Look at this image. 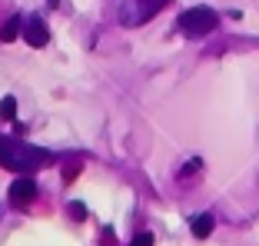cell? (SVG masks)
I'll return each mask as SVG.
<instances>
[{"label":"cell","mask_w":259,"mask_h":246,"mask_svg":"<svg viewBox=\"0 0 259 246\" xmlns=\"http://www.w3.org/2000/svg\"><path fill=\"white\" fill-rule=\"evenodd\" d=\"M54 156L47 150H37V146H27V143H17L10 137H0V167L7 170H37L44 163H50Z\"/></svg>","instance_id":"obj_1"},{"label":"cell","mask_w":259,"mask_h":246,"mask_svg":"<svg viewBox=\"0 0 259 246\" xmlns=\"http://www.w3.org/2000/svg\"><path fill=\"white\" fill-rule=\"evenodd\" d=\"M216 23H220V17L209 7H190L186 14H180V27H183V33H190V37H203V33L216 30Z\"/></svg>","instance_id":"obj_2"},{"label":"cell","mask_w":259,"mask_h":246,"mask_svg":"<svg viewBox=\"0 0 259 246\" xmlns=\"http://www.w3.org/2000/svg\"><path fill=\"white\" fill-rule=\"evenodd\" d=\"M163 4H166V0H123V23H126V27L146 23Z\"/></svg>","instance_id":"obj_3"},{"label":"cell","mask_w":259,"mask_h":246,"mask_svg":"<svg viewBox=\"0 0 259 246\" xmlns=\"http://www.w3.org/2000/svg\"><path fill=\"white\" fill-rule=\"evenodd\" d=\"M23 40L30 47H47V40H50V30H47V23L40 20V17H30V20L23 23Z\"/></svg>","instance_id":"obj_4"},{"label":"cell","mask_w":259,"mask_h":246,"mask_svg":"<svg viewBox=\"0 0 259 246\" xmlns=\"http://www.w3.org/2000/svg\"><path fill=\"white\" fill-rule=\"evenodd\" d=\"M33 196H37V183H33L30 177L14 180V186H10V200H14L17 207H27V203H33Z\"/></svg>","instance_id":"obj_5"},{"label":"cell","mask_w":259,"mask_h":246,"mask_svg":"<svg viewBox=\"0 0 259 246\" xmlns=\"http://www.w3.org/2000/svg\"><path fill=\"white\" fill-rule=\"evenodd\" d=\"M213 216H209V213H203V216H196V220H193V223H190V230H193V236H196V239H206V236H209V233H213Z\"/></svg>","instance_id":"obj_6"},{"label":"cell","mask_w":259,"mask_h":246,"mask_svg":"<svg viewBox=\"0 0 259 246\" xmlns=\"http://www.w3.org/2000/svg\"><path fill=\"white\" fill-rule=\"evenodd\" d=\"M20 30H23V20H20V17H10V20L0 27V40L10 44V40H17V33H20Z\"/></svg>","instance_id":"obj_7"},{"label":"cell","mask_w":259,"mask_h":246,"mask_svg":"<svg viewBox=\"0 0 259 246\" xmlns=\"http://www.w3.org/2000/svg\"><path fill=\"white\" fill-rule=\"evenodd\" d=\"M0 116H4V120H14L17 116V100L14 97H4V100H0Z\"/></svg>","instance_id":"obj_8"},{"label":"cell","mask_w":259,"mask_h":246,"mask_svg":"<svg viewBox=\"0 0 259 246\" xmlns=\"http://www.w3.org/2000/svg\"><path fill=\"white\" fill-rule=\"evenodd\" d=\"M130 246H153V236H150V233H140V236L133 239Z\"/></svg>","instance_id":"obj_9"},{"label":"cell","mask_w":259,"mask_h":246,"mask_svg":"<svg viewBox=\"0 0 259 246\" xmlns=\"http://www.w3.org/2000/svg\"><path fill=\"white\" fill-rule=\"evenodd\" d=\"M70 216H73V220H83V216H87L83 203H73V207H70Z\"/></svg>","instance_id":"obj_10"}]
</instances>
